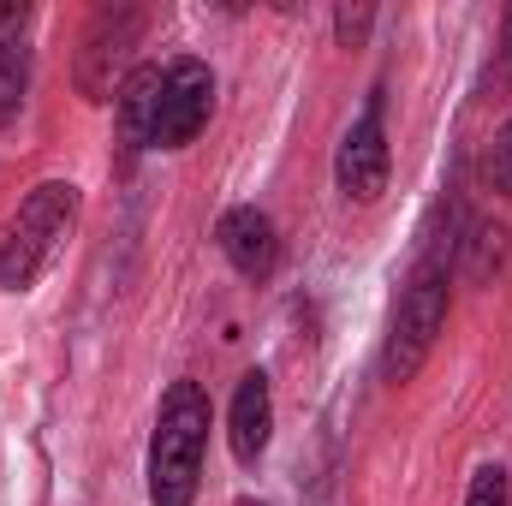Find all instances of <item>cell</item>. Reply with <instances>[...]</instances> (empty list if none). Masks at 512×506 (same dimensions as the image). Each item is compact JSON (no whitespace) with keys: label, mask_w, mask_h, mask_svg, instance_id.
<instances>
[{"label":"cell","mask_w":512,"mask_h":506,"mask_svg":"<svg viewBox=\"0 0 512 506\" xmlns=\"http://www.w3.org/2000/svg\"><path fill=\"white\" fill-rule=\"evenodd\" d=\"M209 447V393L197 381H173L149 441V506H191Z\"/></svg>","instance_id":"obj_1"},{"label":"cell","mask_w":512,"mask_h":506,"mask_svg":"<svg viewBox=\"0 0 512 506\" xmlns=\"http://www.w3.org/2000/svg\"><path fill=\"white\" fill-rule=\"evenodd\" d=\"M72 221H78V185H72V179L36 185V191L18 203L12 227L0 233V292H30V286L42 280V268L60 256Z\"/></svg>","instance_id":"obj_2"},{"label":"cell","mask_w":512,"mask_h":506,"mask_svg":"<svg viewBox=\"0 0 512 506\" xmlns=\"http://www.w3.org/2000/svg\"><path fill=\"white\" fill-rule=\"evenodd\" d=\"M441 328H447V256L429 251L411 268V280L399 292V310H393V328H387V358H382L387 381L417 376L423 358L435 352Z\"/></svg>","instance_id":"obj_3"},{"label":"cell","mask_w":512,"mask_h":506,"mask_svg":"<svg viewBox=\"0 0 512 506\" xmlns=\"http://www.w3.org/2000/svg\"><path fill=\"white\" fill-rule=\"evenodd\" d=\"M143 30H149L143 6H102L90 18L84 48H78V90H84V102H108L120 90L114 78L126 72V60H131V48L143 42Z\"/></svg>","instance_id":"obj_4"},{"label":"cell","mask_w":512,"mask_h":506,"mask_svg":"<svg viewBox=\"0 0 512 506\" xmlns=\"http://www.w3.org/2000/svg\"><path fill=\"white\" fill-rule=\"evenodd\" d=\"M215 108V72L203 60H173L161 78V114H155V149H185L209 126Z\"/></svg>","instance_id":"obj_5"},{"label":"cell","mask_w":512,"mask_h":506,"mask_svg":"<svg viewBox=\"0 0 512 506\" xmlns=\"http://www.w3.org/2000/svg\"><path fill=\"white\" fill-rule=\"evenodd\" d=\"M334 179L352 203H376L387 191V126H382V96L364 102V114L352 120V131L340 137L334 155Z\"/></svg>","instance_id":"obj_6"},{"label":"cell","mask_w":512,"mask_h":506,"mask_svg":"<svg viewBox=\"0 0 512 506\" xmlns=\"http://www.w3.org/2000/svg\"><path fill=\"white\" fill-rule=\"evenodd\" d=\"M215 239H221L227 262H233L245 280H268V274H274V262H280L274 221H268L256 203H239V209H227V215H221V227H215Z\"/></svg>","instance_id":"obj_7"},{"label":"cell","mask_w":512,"mask_h":506,"mask_svg":"<svg viewBox=\"0 0 512 506\" xmlns=\"http://www.w3.org/2000/svg\"><path fill=\"white\" fill-rule=\"evenodd\" d=\"M161 66H131L114 90V120H120V143L126 155L155 149V114H161Z\"/></svg>","instance_id":"obj_8"},{"label":"cell","mask_w":512,"mask_h":506,"mask_svg":"<svg viewBox=\"0 0 512 506\" xmlns=\"http://www.w3.org/2000/svg\"><path fill=\"white\" fill-rule=\"evenodd\" d=\"M268 435H274V393H268V376L251 370L233 393V417H227V441H233V459L239 465H256L268 453Z\"/></svg>","instance_id":"obj_9"},{"label":"cell","mask_w":512,"mask_h":506,"mask_svg":"<svg viewBox=\"0 0 512 506\" xmlns=\"http://www.w3.org/2000/svg\"><path fill=\"white\" fill-rule=\"evenodd\" d=\"M30 6H0V120H12V108L24 102V78H30Z\"/></svg>","instance_id":"obj_10"},{"label":"cell","mask_w":512,"mask_h":506,"mask_svg":"<svg viewBox=\"0 0 512 506\" xmlns=\"http://www.w3.org/2000/svg\"><path fill=\"white\" fill-rule=\"evenodd\" d=\"M483 179H489V191H501L512 203V120L495 131V143H489V155H483Z\"/></svg>","instance_id":"obj_11"},{"label":"cell","mask_w":512,"mask_h":506,"mask_svg":"<svg viewBox=\"0 0 512 506\" xmlns=\"http://www.w3.org/2000/svg\"><path fill=\"white\" fill-rule=\"evenodd\" d=\"M465 506H512V483L501 465H483L477 477H471V495H465Z\"/></svg>","instance_id":"obj_12"},{"label":"cell","mask_w":512,"mask_h":506,"mask_svg":"<svg viewBox=\"0 0 512 506\" xmlns=\"http://www.w3.org/2000/svg\"><path fill=\"white\" fill-rule=\"evenodd\" d=\"M370 24H376V6H340V12H334V36H340V48H358V42L370 36Z\"/></svg>","instance_id":"obj_13"},{"label":"cell","mask_w":512,"mask_h":506,"mask_svg":"<svg viewBox=\"0 0 512 506\" xmlns=\"http://www.w3.org/2000/svg\"><path fill=\"white\" fill-rule=\"evenodd\" d=\"M512 84V12H507V30H501V66L489 72V90H507Z\"/></svg>","instance_id":"obj_14"}]
</instances>
